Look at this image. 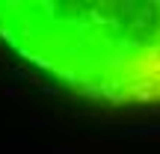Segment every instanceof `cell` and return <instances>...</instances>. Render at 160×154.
Segmentation results:
<instances>
[{
    "mask_svg": "<svg viewBox=\"0 0 160 154\" xmlns=\"http://www.w3.org/2000/svg\"><path fill=\"white\" fill-rule=\"evenodd\" d=\"M0 45L80 101L160 110V0H0Z\"/></svg>",
    "mask_w": 160,
    "mask_h": 154,
    "instance_id": "obj_1",
    "label": "cell"
}]
</instances>
